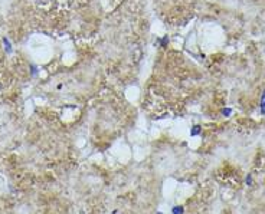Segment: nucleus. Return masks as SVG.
Here are the masks:
<instances>
[{"label":"nucleus","instance_id":"0eeeda50","mask_svg":"<svg viewBox=\"0 0 265 214\" xmlns=\"http://www.w3.org/2000/svg\"><path fill=\"white\" fill-rule=\"evenodd\" d=\"M156 214H163V213H161V211H157V213H156Z\"/></svg>","mask_w":265,"mask_h":214},{"label":"nucleus","instance_id":"f03ea898","mask_svg":"<svg viewBox=\"0 0 265 214\" xmlns=\"http://www.w3.org/2000/svg\"><path fill=\"white\" fill-rule=\"evenodd\" d=\"M259 112H261V115H265V91L262 92V96H261V103H259Z\"/></svg>","mask_w":265,"mask_h":214},{"label":"nucleus","instance_id":"7ed1b4c3","mask_svg":"<svg viewBox=\"0 0 265 214\" xmlns=\"http://www.w3.org/2000/svg\"><path fill=\"white\" fill-rule=\"evenodd\" d=\"M172 214H184V207L183 205H174L172 208Z\"/></svg>","mask_w":265,"mask_h":214},{"label":"nucleus","instance_id":"f257e3e1","mask_svg":"<svg viewBox=\"0 0 265 214\" xmlns=\"http://www.w3.org/2000/svg\"><path fill=\"white\" fill-rule=\"evenodd\" d=\"M200 134H202V127H200V125H195L190 129V137H197Z\"/></svg>","mask_w":265,"mask_h":214},{"label":"nucleus","instance_id":"423d86ee","mask_svg":"<svg viewBox=\"0 0 265 214\" xmlns=\"http://www.w3.org/2000/svg\"><path fill=\"white\" fill-rule=\"evenodd\" d=\"M245 183H247V185H252V175H251V174H248V175H247Z\"/></svg>","mask_w":265,"mask_h":214},{"label":"nucleus","instance_id":"20e7f679","mask_svg":"<svg viewBox=\"0 0 265 214\" xmlns=\"http://www.w3.org/2000/svg\"><path fill=\"white\" fill-rule=\"evenodd\" d=\"M167 45H169V37L167 36L161 37V39H160V46H161V47H167Z\"/></svg>","mask_w":265,"mask_h":214},{"label":"nucleus","instance_id":"39448f33","mask_svg":"<svg viewBox=\"0 0 265 214\" xmlns=\"http://www.w3.org/2000/svg\"><path fill=\"white\" fill-rule=\"evenodd\" d=\"M231 114H232V109H231V108L222 109V115H223V116H231Z\"/></svg>","mask_w":265,"mask_h":214}]
</instances>
